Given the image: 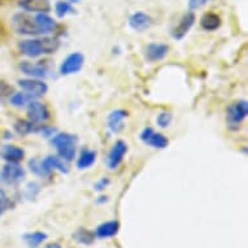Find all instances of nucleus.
<instances>
[{
	"label": "nucleus",
	"mask_w": 248,
	"mask_h": 248,
	"mask_svg": "<svg viewBox=\"0 0 248 248\" xmlns=\"http://www.w3.org/2000/svg\"><path fill=\"white\" fill-rule=\"evenodd\" d=\"M60 47V42L56 38L46 37L41 39H25L18 43V48L25 56L37 59L42 55L55 53Z\"/></svg>",
	"instance_id": "f257e3e1"
},
{
	"label": "nucleus",
	"mask_w": 248,
	"mask_h": 248,
	"mask_svg": "<svg viewBox=\"0 0 248 248\" xmlns=\"http://www.w3.org/2000/svg\"><path fill=\"white\" fill-rule=\"evenodd\" d=\"M77 137L70 133H56L51 139V143L56 148L59 156L66 163L74 160L77 151Z\"/></svg>",
	"instance_id": "f03ea898"
},
{
	"label": "nucleus",
	"mask_w": 248,
	"mask_h": 248,
	"mask_svg": "<svg viewBox=\"0 0 248 248\" xmlns=\"http://www.w3.org/2000/svg\"><path fill=\"white\" fill-rule=\"evenodd\" d=\"M248 114V103L247 100H239L232 103V106L226 109V121L230 129H239L242 122L247 118Z\"/></svg>",
	"instance_id": "7ed1b4c3"
},
{
	"label": "nucleus",
	"mask_w": 248,
	"mask_h": 248,
	"mask_svg": "<svg viewBox=\"0 0 248 248\" xmlns=\"http://www.w3.org/2000/svg\"><path fill=\"white\" fill-rule=\"evenodd\" d=\"M12 25L17 33L22 34V35H38L39 34L35 20L26 13H16L12 18Z\"/></svg>",
	"instance_id": "20e7f679"
},
{
	"label": "nucleus",
	"mask_w": 248,
	"mask_h": 248,
	"mask_svg": "<svg viewBox=\"0 0 248 248\" xmlns=\"http://www.w3.org/2000/svg\"><path fill=\"white\" fill-rule=\"evenodd\" d=\"M139 138L146 146L154 147V148H157V150H164V148H167L169 146V139L161 133L155 131L152 127H144L140 131Z\"/></svg>",
	"instance_id": "39448f33"
},
{
	"label": "nucleus",
	"mask_w": 248,
	"mask_h": 248,
	"mask_svg": "<svg viewBox=\"0 0 248 248\" xmlns=\"http://www.w3.org/2000/svg\"><path fill=\"white\" fill-rule=\"evenodd\" d=\"M25 169L18 163H7L0 171L1 181H4L7 185H17L21 181H24Z\"/></svg>",
	"instance_id": "423d86ee"
},
{
	"label": "nucleus",
	"mask_w": 248,
	"mask_h": 248,
	"mask_svg": "<svg viewBox=\"0 0 248 248\" xmlns=\"http://www.w3.org/2000/svg\"><path fill=\"white\" fill-rule=\"evenodd\" d=\"M85 64V56L81 52H73L62 60L60 65L61 76H70V74L78 73L83 68Z\"/></svg>",
	"instance_id": "0eeeda50"
},
{
	"label": "nucleus",
	"mask_w": 248,
	"mask_h": 248,
	"mask_svg": "<svg viewBox=\"0 0 248 248\" xmlns=\"http://www.w3.org/2000/svg\"><path fill=\"white\" fill-rule=\"evenodd\" d=\"M18 86L24 90V93L31 95V96H43L48 91V86L45 81L37 79V78H25L18 81Z\"/></svg>",
	"instance_id": "6e6552de"
},
{
	"label": "nucleus",
	"mask_w": 248,
	"mask_h": 248,
	"mask_svg": "<svg viewBox=\"0 0 248 248\" xmlns=\"http://www.w3.org/2000/svg\"><path fill=\"white\" fill-rule=\"evenodd\" d=\"M28 117L35 125H42L49 118V110L46 104L33 100L28 104Z\"/></svg>",
	"instance_id": "1a4fd4ad"
},
{
	"label": "nucleus",
	"mask_w": 248,
	"mask_h": 248,
	"mask_svg": "<svg viewBox=\"0 0 248 248\" xmlns=\"http://www.w3.org/2000/svg\"><path fill=\"white\" fill-rule=\"evenodd\" d=\"M196 21L195 13L188 11L181 17V20L177 25H175L173 30H171V37L174 38L175 41H181L183 38L187 35V33L191 30V28L194 26Z\"/></svg>",
	"instance_id": "9d476101"
},
{
	"label": "nucleus",
	"mask_w": 248,
	"mask_h": 248,
	"mask_svg": "<svg viewBox=\"0 0 248 248\" xmlns=\"http://www.w3.org/2000/svg\"><path fill=\"white\" fill-rule=\"evenodd\" d=\"M127 152V144L126 142L124 140H117L114 143L112 148L108 152V156H107V165L109 169H116V168L120 167V164L124 161V157Z\"/></svg>",
	"instance_id": "9b49d317"
},
{
	"label": "nucleus",
	"mask_w": 248,
	"mask_h": 248,
	"mask_svg": "<svg viewBox=\"0 0 248 248\" xmlns=\"http://www.w3.org/2000/svg\"><path fill=\"white\" fill-rule=\"evenodd\" d=\"M129 113L125 109H114L112 110L108 117H107V127L109 129L110 133L118 134L120 131L124 130V122L127 118Z\"/></svg>",
	"instance_id": "f8f14e48"
},
{
	"label": "nucleus",
	"mask_w": 248,
	"mask_h": 248,
	"mask_svg": "<svg viewBox=\"0 0 248 248\" xmlns=\"http://www.w3.org/2000/svg\"><path fill=\"white\" fill-rule=\"evenodd\" d=\"M168 53H169V46L164 43L152 42L146 47V57L150 62L164 60L168 56Z\"/></svg>",
	"instance_id": "ddd939ff"
},
{
	"label": "nucleus",
	"mask_w": 248,
	"mask_h": 248,
	"mask_svg": "<svg viewBox=\"0 0 248 248\" xmlns=\"http://www.w3.org/2000/svg\"><path fill=\"white\" fill-rule=\"evenodd\" d=\"M127 24H129V28L134 31H144L152 24V18L150 15L144 12H134L129 17Z\"/></svg>",
	"instance_id": "4468645a"
},
{
	"label": "nucleus",
	"mask_w": 248,
	"mask_h": 248,
	"mask_svg": "<svg viewBox=\"0 0 248 248\" xmlns=\"http://www.w3.org/2000/svg\"><path fill=\"white\" fill-rule=\"evenodd\" d=\"M18 7L26 12L48 13L51 11V4L48 0H20Z\"/></svg>",
	"instance_id": "2eb2a0df"
},
{
	"label": "nucleus",
	"mask_w": 248,
	"mask_h": 248,
	"mask_svg": "<svg viewBox=\"0 0 248 248\" xmlns=\"http://www.w3.org/2000/svg\"><path fill=\"white\" fill-rule=\"evenodd\" d=\"M21 72L30 78H46L48 76L49 70L46 66L41 65V64H33V62H29V61H22L20 64Z\"/></svg>",
	"instance_id": "dca6fc26"
},
{
	"label": "nucleus",
	"mask_w": 248,
	"mask_h": 248,
	"mask_svg": "<svg viewBox=\"0 0 248 248\" xmlns=\"http://www.w3.org/2000/svg\"><path fill=\"white\" fill-rule=\"evenodd\" d=\"M34 20H35L39 34H51L57 28L56 21L53 20L48 13H38L37 16L34 17Z\"/></svg>",
	"instance_id": "f3484780"
},
{
	"label": "nucleus",
	"mask_w": 248,
	"mask_h": 248,
	"mask_svg": "<svg viewBox=\"0 0 248 248\" xmlns=\"http://www.w3.org/2000/svg\"><path fill=\"white\" fill-rule=\"evenodd\" d=\"M118 230H120V222L112 220L99 225L94 232L95 236L99 239H108V238H113L114 235H117Z\"/></svg>",
	"instance_id": "a211bd4d"
},
{
	"label": "nucleus",
	"mask_w": 248,
	"mask_h": 248,
	"mask_svg": "<svg viewBox=\"0 0 248 248\" xmlns=\"http://www.w3.org/2000/svg\"><path fill=\"white\" fill-rule=\"evenodd\" d=\"M0 156L7 163H20L21 160H24L25 151L13 144H5L0 151Z\"/></svg>",
	"instance_id": "6ab92c4d"
},
{
	"label": "nucleus",
	"mask_w": 248,
	"mask_h": 248,
	"mask_svg": "<svg viewBox=\"0 0 248 248\" xmlns=\"http://www.w3.org/2000/svg\"><path fill=\"white\" fill-rule=\"evenodd\" d=\"M43 161V165L49 173H52L53 170H59L64 174H68L69 173V167L66 165V161L59 157V156H53V155H49L47 157L42 160Z\"/></svg>",
	"instance_id": "aec40b11"
},
{
	"label": "nucleus",
	"mask_w": 248,
	"mask_h": 248,
	"mask_svg": "<svg viewBox=\"0 0 248 248\" xmlns=\"http://www.w3.org/2000/svg\"><path fill=\"white\" fill-rule=\"evenodd\" d=\"M96 161V151L90 150V148H83L81 154L78 156L77 160V168L78 169H89L95 164Z\"/></svg>",
	"instance_id": "412c9836"
},
{
	"label": "nucleus",
	"mask_w": 248,
	"mask_h": 248,
	"mask_svg": "<svg viewBox=\"0 0 248 248\" xmlns=\"http://www.w3.org/2000/svg\"><path fill=\"white\" fill-rule=\"evenodd\" d=\"M200 26L205 31H216L221 26V17L216 13H205L200 20Z\"/></svg>",
	"instance_id": "4be33fe9"
},
{
	"label": "nucleus",
	"mask_w": 248,
	"mask_h": 248,
	"mask_svg": "<svg viewBox=\"0 0 248 248\" xmlns=\"http://www.w3.org/2000/svg\"><path fill=\"white\" fill-rule=\"evenodd\" d=\"M48 238L47 232H25L22 235L24 243L29 248H38L46 239Z\"/></svg>",
	"instance_id": "5701e85b"
},
{
	"label": "nucleus",
	"mask_w": 248,
	"mask_h": 248,
	"mask_svg": "<svg viewBox=\"0 0 248 248\" xmlns=\"http://www.w3.org/2000/svg\"><path fill=\"white\" fill-rule=\"evenodd\" d=\"M95 232L86 228H79L73 232V239L83 246H91L95 242Z\"/></svg>",
	"instance_id": "b1692460"
},
{
	"label": "nucleus",
	"mask_w": 248,
	"mask_h": 248,
	"mask_svg": "<svg viewBox=\"0 0 248 248\" xmlns=\"http://www.w3.org/2000/svg\"><path fill=\"white\" fill-rule=\"evenodd\" d=\"M74 0H59L55 4V13L59 18H64L65 16L74 13Z\"/></svg>",
	"instance_id": "393cba45"
},
{
	"label": "nucleus",
	"mask_w": 248,
	"mask_h": 248,
	"mask_svg": "<svg viewBox=\"0 0 248 248\" xmlns=\"http://www.w3.org/2000/svg\"><path fill=\"white\" fill-rule=\"evenodd\" d=\"M38 126L39 125H35L31 121H25V120H18L15 124V130H16L17 134L20 135H28L30 133H37Z\"/></svg>",
	"instance_id": "a878e982"
},
{
	"label": "nucleus",
	"mask_w": 248,
	"mask_h": 248,
	"mask_svg": "<svg viewBox=\"0 0 248 248\" xmlns=\"http://www.w3.org/2000/svg\"><path fill=\"white\" fill-rule=\"evenodd\" d=\"M33 98L31 95L26 94V93H13L11 96H9V102L12 104L13 107H25L28 106L29 103L33 102Z\"/></svg>",
	"instance_id": "bb28decb"
},
{
	"label": "nucleus",
	"mask_w": 248,
	"mask_h": 248,
	"mask_svg": "<svg viewBox=\"0 0 248 248\" xmlns=\"http://www.w3.org/2000/svg\"><path fill=\"white\" fill-rule=\"evenodd\" d=\"M29 169L31 173H34L38 177H48L51 173H49L47 169L43 165V161L39 159H30L29 160Z\"/></svg>",
	"instance_id": "cd10ccee"
},
{
	"label": "nucleus",
	"mask_w": 248,
	"mask_h": 248,
	"mask_svg": "<svg viewBox=\"0 0 248 248\" xmlns=\"http://www.w3.org/2000/svg\"><path fill=\"white\" fill-rule=\"evenodd\" d=\"M173 121V114L169 113V112H161V113L157 114V117H156V124H157V126H160L161 129H165L171 124Z\"/></svg>",
	"instance_id": "c85d7f7f"
},
{
	"label": "nucleus",
	"mask_w": 248,
	"mask_h": 248,
	"mask_svg": "<svg viewBox=\"0 0 248 248\" xmlns=\"http://www.w3.org/2000/svg\"><path fill=\"white\" fill-rule=\"evenodd\" d=\"M13 94V87L7 82L0 81V98H8Z\"/></svg>",
	"instance_id": "c756f323"
},
{
	"label": "nucleus",
	"mask_w": 248,
	"mask_h": 248,
	"mask_svg": "<svg viewBox=\"0 0 248 248\" xmlns=\"http://www.w3.org/2000/svg\"><path fill=\"white\" fill-rule=\"evenodd\" d=\"M11 205V202H9V198L7 196V194H5V191H3V190H0V216L3 215L7 209H8V207Z\"/></svg>",
	"instance_id": "7c9ffc66"
},
{
	"label": "nucleus",
	"mask_w": 248,
	"mask_h": 248,
	"mask_svg": "<svg viewBox=\"0 0 248 248\" xmlns=\"http://www.w3.org/2000/svg\"><path fill=\"white\" fill-rule=\"evenodd\" d=\"M209 1H211V0H188L187 7L191 12H194V11H196V9L203 8L204 5L208 4Z\"/></svg>",
	"instance_id": "2f4dec72"
},
{
	"label": "nucleus",
	"mask_w": 248,
	"mask_h": 248,
	"mask_svg": "<svg viewBox=\"0 0 248 248\" xmlns=\"http://www.w3.org/2000/svg\"><path fill=\"white\" fill-rule=\"evenodd\" d=\"M39 192V185H37L35 182L29 183L28 187H26V195L30 198V199H33L37 196V194Z\"/></svg>",
	"instance_id": "473e14b6"
},
{
	"label": "nucleus",
	"mask_w": 248,
	"mask_h": 248,
	"mask_svg": "<svg viewBox=\"0 0 248 248\" xmlns=\"http://www.w3.org/2000/svg\"><path fill=\"white\" fill-rule=\"evenodd\" d=\"M108 185H109V179L106 178V177H104V178H100L98 182L94 185V190H96V191H103V190H106Z\"/></svg>",
	"instance_id": "72a5a7b5"
},
{
	"label": "nucleus",
	"mask_w": 248,
	"mask_h": 248,
	"mask_svg": "<svg viewBox=\"0 0 248 248\" xmlns=\"http://www.w3.org/2000/svg\"><path fill=\"white\" fill-rule=\"evenodd\" d=\"M46 248H62L61 247L60 243H57V242H51L46 246Z\"/></svg>",
	"instance_id": "f704fd0d"
},
{
	"label": "nucleus",
	"mask_w": 248,
	"mask_h": 248,
	"mask_svg": "<svg viewBox=\"0 0 248 248\" xmlns=\"http://www.w3.org/2000/svg\"><path fill=\"white\" fill-rule=\"evenodd\" d=\"M107 202H108V198H107V196H99L98 200H96V203H98V204L107 203Z\"/></svg>",
	"instance_id": "c9c22d12"
},
{
	"label": "nucleus",
	"mask_w": 248,
	"mask_h": 248,
	"mask_svg": "<svg viewBox=\"0 0 248 248\" xmlns=\"http://www.w3.org/2000/svg\"><path fill=\"white\" fill-rule=\"evenodd\" d=\"M0 179H1V177H0Z\"/></svg>",
	"instance_id": "e433bc0d"
}]
</instances>
